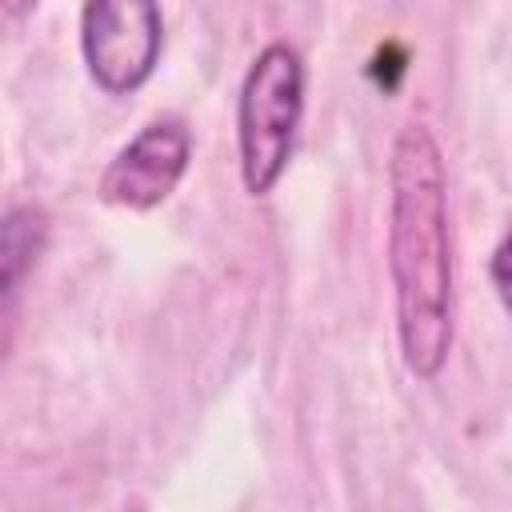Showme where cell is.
Wrapping results in <instances>:
<instances>
[{
    "label": "cell",
    "instance_id": "cell-7",
    "mask_svg": "<svg viewBox=\"0 0 512 512\" xmlns=\"http://www.w3.org/2000/svg\"><path fill=\"white\" fill-rule=\"evenodd\" d=\"M36 4L40 0H0V8H4V16L16 24V20H24V16H32L36 12Z\"/></svg>",
    "mask_w": 512,
    "mask_h": 512
},
{
    "label": "cell",
    "instance_id": "cell-6",
    "mask_svg": "<svg viewBox=\"0 0 512 512\" xmlns=\"http://www.w3.org/2000/svg\"><path fill=\"white\" fill-rule=\"evenodd\" d=\"M492 284H496V296L504 300V308L512 312V228L492 252Z\"/></svg>",
    "mask_w": 512,
    "mask_h": 512
},
{
    "label": "cell",
    "instance_id": "cell-1",
    "mask_svg": "<svg viewBox=\"0 0 512 512\" xmlns=\"http://www.w3.org/2000/svg\"><path fill=\"white\" fill-rule=\"evenodd\" d=\"M388 184V268L400 352L412 376L432 380L452 352V240L444 156L424 124L412 120L400 128Z\"/></svg>",
    "mask_w": 512,
    "mask_h": 512
},
{
    "label": "cell",
    "instance_id": "cell-2",
    "mask_svg": "<svg viewBox=\"0 0 512 512\" xmlns=\"http://www.w3.org/2000/svg\"><path fill=\"white\" fill-rule=\"evenodd\" d=\"M304 116V60L292 44H268L240 84L236 104V140H240V176L252 196H268L284 176L296 128Z\"/></svg>",
    "mask_w": 512,
    "mask_h": 512
},
{
    "label": "cell",
    "instance_id": "cell-5",
    "mask_svg": "<svg viewBox=\"0 0 512 512\" xmlns=\"http://www.w3.org/2000/svg\"><path fill=\"white\" fill-rule=\"evenodd\" d=\"M44 240H48V216L40 208L24 204L8 212V224H4V296L8 300L20 292V280L36 264Z\"/></svg>",
    "mask_w": 512,
    "mask_h": 512
},
{
    "label": "cell",
    "instance_id": "cell-3",
    "mask_svg": "<svg viewBox=\"0 0 512 512\" xmlns=\"http://www.w3.org/2000/svg\"><path fill=\"white\" fill-rule=\"evenodd\" d=\"M164 20L156 0H84L80 12V52L88 76L112 92H136L160 60Z\"/></svg>",
    "mask_w": 512,
    "mask_h": 512
},
{
    "label": "cell",
    "instance_id": "cell-4",
    "mask_svg": "<svg viewBox=\"0 0 512 512\" xmlns=\"http://www.w3.org/2000/svg\"><path fill=\"white\" fill-rule=\"evenodd\" d=\"M188 160H192L188 128L180 120H152L112 156V164L100 176V196L116 208L148 212L172 196Z\"/></svg>",
    "mask_w": 512,
    "mask_h": 512
}]
</instances>
